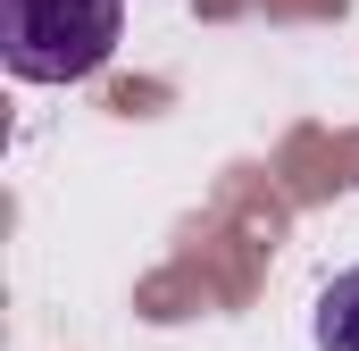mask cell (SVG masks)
<instances>
[{
	"label": "cell",
	"mask_w": 359,
	"mask_h": 351,
	"mask_svg": "<svg viewBox=\"0 0 359 351\" xmlns=\"http://www.w3.org/2000/svg\"><path fill=\"white\" fill-rule=\"evenodd\" d=\"M318 351H359V267L318 293Z\"/></svg>",
	"instance_id": "2"
},
{
	"label": "cell",
	"mask_w": 359,
	"mask_h": 351,
	"mask_svg": "<svg viewBox=\"0 0 359 351\" xmlns=\"http://www.w3.org/2000/svg\"><path fill=\"white\" fill-rule=\"evenodd\" d=\"M126 34V0H0V59L17 84H76Z\"/></svg>",
	"instance_id": "1"
}]
</instances>
